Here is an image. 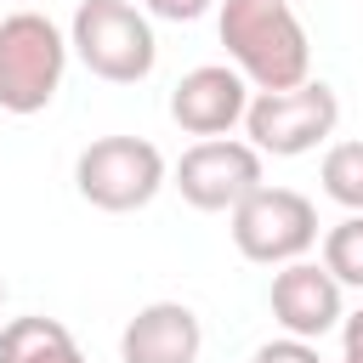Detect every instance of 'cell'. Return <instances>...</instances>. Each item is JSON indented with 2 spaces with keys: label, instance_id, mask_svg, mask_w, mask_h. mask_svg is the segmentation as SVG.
<instances>
[{
  "label": "cell",
  "instance_id": "1",
  "mask_svg": "<svg viewBox=\"0 0 363 363\" xmlns=\"http://www.w3.org/2000/svg\"><path fill=\"white\" fill-rule=\"evenodd\" d=\"M221 45L238 62V74L255 79L261 91L301 85L306 62H312L306 28L289 11V0H227L221 6Z\"/></svg>",
  "mask_w": 363,
  "mask_h": 363
},
{
  "label": "cell",
  "instance_id": "2",
  "mask_svg": "<svg viewBox=\"0 0 363 363\" xmlns=\"http://www.w3.org/2000/svg\"><path fill=\"white\" fill-rule=\"evenodd\" d=\"M68 40L40 11L0 17V108L6 113H40L62 85Z\"/></svg>",
  "mask_w": 363,
  "mask_h": 363
},
{
  "label": "cell",
  "instance_id": "3",
  "mask_svg": "<svg viewBox=\"0 0 363 363\" xmlns=\"http://www.w3.org/2000/svg\"><path fill=\"white\" fill-rule=\"evenodd\" d=\"M68 45L79 51V62L96 79H113V85L142 79L153 68V57H159L153 28H147V17L130 0H79Z\"/></svg>",
  "mask_w": 363,
  "mask_h": 363
},
{
  "label": "cell",
  "instance_id": "4",
  "mask_svg": "<svg viewBox=\"0 0 363 363\" xmlns=\"http://www.w3.org/2000/svg\"><path fill=\"white\" fill-rule=\"evenodd\" d=\"M335 119H340V102L323 79H301L289 91H261L244 108L255 153H278V159H295V153L318 147L335 130Z\"/></svg>",
  "mask_w": 363,
  "mask_h": 363
},
{
  "label": "cell",
  "instance_id": "5",
  "mask_svg": "<svg viewBox=\"0 0 363 363\" xmlns=\"http://www.w3.org/2000/svg\"><path fill=\"white\" fill-rule=\"evenodd\" d=\"M74 182H79V193H85L96 210L125 216V210H142V204L164 187V159H159V147L142 142V136H102V142H91V147L79 153Z\"/></svg>",
  "mask_w": 363,
  "mask_h": 363
},
{
  "label": "cell",
  "instance_id": "6",
  "mask_svg": "<svg viewBox=\"0 0 363 363\" xmlns=\"http://www.w3.org/2000/svg\"><path fill=\"white\" fill-rule=\"evenodd\" d=\"M318 238V210L295 187H255L250 199L233 204V244L250 261H295Z\"/></svg>",
  "mask_w": 363,
  "mask_h": 363
},
{
  "label": "cell",
  "instance_id": "7",
  "mask_svg": "<svg viewBox=\"0 0 363 363\" xmlns=\"http://www.w3.org/2000/svg\"><path fill=\"white\" fill-rule=\"evenodd\" d=\"M176 187L193 210H233L238 199H250L261 187V153L250 142H221L204 136L182 153L176 164Z\"/></svg>",
  "mask_w": 363,
  "mask_h": 363
},
{
  "label": "cell",
  "instance_id": "8",
  "mask_svg": "<svg viewBox=\"0 0 363 363\" xmlns=\"http://www.w3.org/2000/svg\"><path fill=\"white\" fill-rule=\"evenodd\" d=\"M244 108H250V85L238 68H221V62L182 74L170 91V119L187 136H221L233 119H244Z\"/></svg>",
  "mask_w": 363,
  "mask_h": 363
},
{
  "label": "cell",
  "instance_id": "9",
  "mask_svg": "<svg viewBox=\"0 0 363 363\" xmlns=\"http://www.w3.org/2000/svg\"><path fill=\"white\" fill-rule=\"evenodd\" d=\"M272 318L301 335V340H318L340 323V284L329 278V267H312V261H289L278 278H272Z\"/></svg>",
  "mask_w": 363,
  "mask_h": 363
},
{
  "label": "cell",
  "instance_id": "10",
  "mask_svg": "<svg viewBox=\"0 0 363 363\" xmlns=\"http://www.w3.org/2000/svg\"><path fill=\"white\" fill-rule=\"evenodd\" d=\"M204 346L199 335V318L182 306V301H153L142 306L125 335H119V357L125 363H193Z\"/></svg>",
  "mask_w": 363,
  "mask_h": 363
},
{
  "label": "cell",
  "instance_id": "11",
  "mask_svg": "<svg viewBox=\"0 0 363 363\" xmlns=\"http://www.w3.org/2000/svg\"><path fill=\"white\" fill-rule=\"evenodd\" d=\"M0 363H85L57 318H11L0 329Z\"/></svg>",
  "mask_w": 363,
  "mask_h": 363
},
{
  "label": "cell",
  "instance_id": "12",
  "mask_svg": "<svg viewBox=\"0 0 363 363\" xmlns=\"http://www.w3.org/2000/svg\"><path fill=\"white\" fill-rule=\"evenodd\" d=\"M323 267H329L335 284L363 289V210H352L340 227H329V238H323Z\"/></svg>",
  "mask_w": 363,
  "mask_h": 363
},
{
  "label": "cell",
  "instance_id": "13",
  "mask_svg": "<svg viewBox=\"0 0 363 363\" xmlns=\"http://www.w3.org/2000/svg\"><path fill=\"white\" fill-rule=\"evenodd\" d=\"M323 193L346 210H363V142H335L323 153Z\"/></svg>",
  "mask_w": 363,
  "mask_h": 363
},
{
  "label": "cell",
  "instance_id": "14",
  "mask_svg": "<svg viewBox=\"0 0 363 363\" xmlns=\"http://www.w3.org/2000/svg\"><path fill=\"white\" fill-rule=\"evenodd\" d=\"M255 363H323V357H318V346H312V340L289 335V340H267V346L255 352Z\"/></svg>",
  "mask_w": 363,
  "mask_h": 363
},
{
  "label": "cell",
  "instance_id": "15",
  "mask_svg": "<svg viewBox=\"0 0 363 363\" xmlns=\"http://www.w3.org/2000/svg\"><path fill=\"white\" fill-rule=\"evenodd\" d=\"M147 11L153 17H170V23H193V17L210 11V0H147Z\"/></svg>",
  "mask_w": 363,
  "mask_h": 363
},
{
  "label": "cell",
  "instance_id": "16",
  "mask_svg": "<svg viewBox=\"0 0 363 363\" xmlns=\"http://www.w3.org/2000/svg\"><path fill=\"white\" fill-rule=\"evenodd\" d=\"M346 352H363V312L346 318Z\"/></svg>",
  "mask_w": 363,
  "mask_h": 363
},
{
  "label": "cell",
  "instance_id": "17",
  "mask_svg": "<svg viewBox=\"0 0 363 363\" xmlns=\"http://www.w3.org/2000/svg\"><path fill=\"white\" fill-rule=\"evenodd\" d=\"M340 363H363V352H346V357H340Z\"/></svg>",
  "mask_w": 363,
  "mask_h": 363
},
{
  "label": "cell",
  "instance_id": "18",
  "mask_svg": "<svg viewBox=\"0 0 363 363\" xmlns=\"http://www.w3.org/2000/svg\"><path fill=\"white\" fill-rule=\"evenodd\" d=\"M0 301H6V284H0Z\"/></svg>",
  "mask_w": 363,
  "mask_h": 363
}]
</instances>
